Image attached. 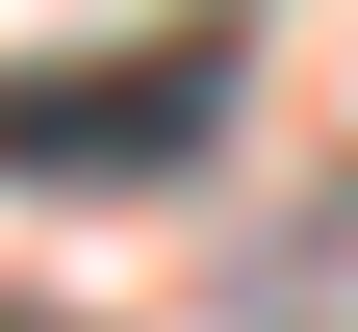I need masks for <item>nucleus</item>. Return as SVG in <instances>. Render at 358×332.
Returning <instances> with one entry per match:
<instances>
[{"instance_id": "obj_2", "label": "nucleus", "mask_w": 358, "mask_h": 332, "mask_svg": "<svg viewBox=\"0 0 358 332\" xmlns=\"http://www.w3.org/2000/svg\"><path fill=\"white\" fill-rule=\"evenodd\" d=\"M0 332H103V307H0Z\"/></svg>"}, {"instance_id": "obj_1", "label": "nucleus", "mask_w": 358, "mask_h": 332, "mask_svg": "<svg viewBox=\"0 0 358 332\" xmlns=\"http://www.w3.org/2000/svg\"><path fill=\"white\" fill-rule=\"evenodd\" d=\"M231 128V52L179 26V52H77V77H0V179H154Z\"/></svg>"}]
</instances>
